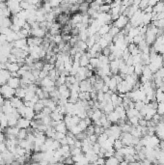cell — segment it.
<instances>
[{
	"label": "cell",
	"instance_id": "obj_1",
	"mask_svg": "<svg viewBox=\"0 0 164 165\" xmlns=\"http://www.w3.org/2000/svg\"><path fill=\"white\" fill-rule=\"evenodd\" d=\"M0 95L4 98L5 101H10L16 96V90L11 88L8 84H4L0 86Z\"/></svg>",
	"mask_w": 164,
	"mask_h": 165
},
{
	"label": "cell",
	"instance_id": "obj_2",
	"mask_svg": "<svg viewBox=\"0 0 164 165\" xmlns=\"http://www.w3.org/2000/svg\"><path fill=\"white\" fill-rule=\"evenodd\" d=\"M6 5H7L9 11L11 12L12 16H16V15L19 14L20 11H22V9L20 8V1L12 0V1L6 2Z\"/></svg>",
	"mask_w": 164,
	"mask_h": 165
},
{
	"label": "cell",
	"instance_id": "obj_3",
	"mask_svg": "<svg viewBox=\"0 0 164 165\" xmlns=\"http://www.w3.org/2000/svg\"><path fill=\"white\" fill-rule=\"evenodd\" d=\"M128 22H130V19L124 15H121L118 19L113 22V25L116 26L117 28H119L120 30H123V29L128 24Z\"/></svg>",
	"mask_w": 164,
	"mask_h": 165
},
{
	"label": "cell",
	"instance_id": "obj_4",
	"mask_svg": "<svg viewBox=\"0 0 164 165\" xmlns=\"http://www.w3.org/2000/svg\"><path fill=\"white\" fill-rule=\"evenodd\" d=\"M79 89H80V92L91 93L93 91V85L91 84L89 79H85L79 82Z\"/></svg>",
	"mask_w": 164,
	"mask_h": 165
},
{
	"label": "cell",
	"instance_id": "obj_5",
	"mask_svg": "<svg viewBox=\"0 0 164 165\" xmlns=\"http://www.w3.org/2000/svg\"><path fill=\"white\" fill-rule=\"evenodd\" d=\"M39 85H41L42 88H46V87H56V83L55 81L52 80L50 77L46 76V77L41 79L39 82Z\"/></svg>",
	"mask_w": 164,
	"mask_h": 165
},
{
	"label": "cell",
	"instance_id": "obj_6",
	"mask_svg": "<svg viewBox=\"0 0 164 165\" xmlns=\"http://www.w3.org/2000/svg\"><path fill=\"white\" fill-rule=\"evenodd\" d=\"M10 78H11V74L7 70H0V86L7 84V82Z\"/></svg>",
	"mask_w": 164,
	"mask_h": 165
},
{
	"label": "cell",
	"instance_id": "obj_7",
	"mask_svg": "<svg viewBox=\"0 0 164 165\" xmlns=\"http://www.w3.org/2000/svg\"><path fill=\"white\" fill-rule=\"evenodd\" d=\"M30 123H31V121L25 119V118H20L19 121H17L16 127L20 129H28L30 127Z\"/></svg>",
	"mask_w": 164,
	"mask_h": 165
},
{
	"label": "cell",
	"instance_id": "obj_8",
	"mask_svg": "<svg viewBox=\"0 0 164 165\" xmlns=\"http://www.w3.org/2000/svg\"><path fill=\"white\" fill-rule=\"evenodd\" d=\"M20 67L17 63H6V70H8L10 74H14V73H19Z\"/></svg>",
	"mask_w": 164,
	"mask_h": 165
},
{
	"label": "cell",
	"instance_id": "obj_9",
	"mask_svg": "<svg viewBox=\"0 0 164 165\" xmlns=\"http://www.w3.org/2000/svg\"><path fill=\"white\" fill-rule=\"evenodd\" d=\"M7 84H8L11 88L15 89V90L19 89V88L20 87V77H11V78L8 80Z\"/></svg>",
	"mask_w": 164,
	"mask_h": 165
},
{
	"label": "cell",
	"instance_id": "obj_10",
	"mask_svg": "<svg viewBox=\"0 0 164 165\" xmlns=\"http://www.w3.org/2000/svg\"><path fill=\"white\" fill-rule=\"evenodd\" d=\"M56 132H61L64 134H67L68 133V128L67 126L64 121H60V122H57V125L54 127Z\"/></svg>",
	"mask_w": 164,
	"mask_h": 165
},
{
	"label": "cell",
	"instance_id": "obj_11",
	"mask_svg": "<svg viewBox=\"0 0 164 165\" xmlns=\"http://www.w3.org/2000/svg\"><path fill=\"white\" fill-rule=\"evenodd\" d=\"M106 117H107L108 121L112 124V125H117L120 121V117L118 116V114H117L115 111H112V112H110V113H108L106 115Z\"/></svg>",
	"mask_w": 164,
	"mask_h": 165
},
{
	"label": "cell",
	"instance_id": "obj_12",
	"mask_svg": "<svg viewBox=\"0 0 164 165\" xmlns=\"http://www.w3.org/2000/svg\"><path fill=\"white\" fill-rule=\"evenodd\" d=\"M10 102H11V104H12V106H13L15 109H19V108H20L21 106H23V105H24L22 99L16 98V97L12 98V99H10Z\"/></svg>",
	"mask_w": 164,
	"mask_h": 165
},
{
	"label": "cell",
	"instance_id": "obj_13",
	"mask_svg": "<svg viewBox=\"0 0 164 165\" xmlns=\"http://www.w3.org/2000/svg\"><path fill=\"white\" fill-rule=\"evenodd\" d=\"M89 64H90V56L88 55L87 52H85V53L81 55V57L79 59V65H80V67L86 68Z\"/></svg>",
	"mask_w": 164,
	"mask_h": 165
},
{
	"label": "cell",
	"instance_id": "obj_14",
	"mask_svg": "<svg viewBox=\"0 0 164 165\" xmlns=\"http://www.w3.org/2000/svg\"><path fill=\"white\" fill-rule=\"evenodd\" d=\"M20 131V129L17 127H8L4 131V132H5L6 135H12V136L17 137V134H19Z\"/></svg>",
	"mask_w": 164,
	"mask_h": 165
},
{
	"label": "cell",
	"instance_id": "obj_15",
	"mask_svg": "<svg viewBox=\"0 0 164 165\" xmlns=\"http://www.w3.org/2000/svg\"><path fill=\"white\" fill-rule=\"evenodd\" d=\"M64 117H65V115H63L62 113H60L59 111H53V112H51V114H50V118H51V120L52 121H54V122H60V121H64Z\"/></svg>",
	"mask_w": 164,
	"mask_h": 165
},
{
	"label": "cell",
	"instance_id": "obj_16",
	"mask_svg": "<svg viewBox=\"0 0 164 165\" xmlns=\"http://www.w3.org/2000/svg\"><path fill=\"white\" fill-rule=\"evenodd\" d=\"M11 25V17H0V28H10Z\"/></svg>",
	"mask_w": 164,
	"mask_h": 165
},
{
	"label": "cell",
	"instance_id": "obj_17",
	"mask_svg": "<svg viewBox=\"0 0 164 165\" xmlns=\"http://www.w3.org/2000/svg\"><path fill=\"white\" fill-rule=\"evenodd\" d=\"M155 102L157 103L164 102V91L156 89V91H155Z\"/></svg>",
	"mask_w": 164,
	"mask_h": 165
},
{
	"label": "cell",
	"instance_id": "obj_18",
	"mask_svg": "<svg viewBox=\"0 0 164 165\" xmlns=\"http://www.w3.org/2000/svg\"><path fill=\"white\" fill-rule=\"evenodd\" d=\"M26 92H27L26 91V88L20 87L19 89L16 90V96L15 97L19 98V99H22V101H23V99H24V97L26 95Z\"/></svg>",
	"mask_w": 164,
	"mask_h": 165
},
{
	"label": "cell",
	"instance_id": "obj_19",
	"mask_svg": "<svg viewBox=\"0 0 164 165\" xmlns=\"http://www.w3.org/2000/svg\"><path fill=\"white\" fill-rule=\"evenodd\" d=\"M113 24H105V25H102V27H101V29L98 30V34L101 35V36L102 37V36H104V35H106V34H108L109 33V31H110V28H111V26H112Z\"/></svg>",
	"mask_w": 164,
	"mask_h": 165
},
{
	"label": "cell",
	"instance_id": "obj_20",
	"mask_svg": "<svg viewBox=\"0 0 164 165\" xmlns=\"http://www.w3.org/2000/svg\"><path fill=\"white\" fill-rule=\"evenodd\" d=\"M45 104H44V102L41 101H40L34 105V107H33V109H34V111L36 112V114H38V113H41L43 110H44V108H45Z\"/></svg>",
	"mask_w": 164,
	"mask_h": 165
},
{
	"label": "cell",
	"instance_id": "obj_21",
	"mask_svg": "<svg viewBox=\"0 0 164 165\" xmlns=\"http://www.w3.org/2000/svg\"><path fill=\"white\" fill-rule=\"evenodd\" d=\"M163 11H164V2L162 1L157 2V4L154 7V13L159 14V13H162Z\"/></svg>",
	"mask_w": 164,
	"mask_h": 165
},
{
	"label": "cell",
	"instance_id": "obj_22",
	"mask_svg": "<svg viewBox=\"0 0 164 165\" xmlns=\"http://www.w3.org/2000/svg\"><path fill=\"white\" fill-rule=\"evenodd\" d=\"M105 165H120V162L115 156H111L105 160Z\"/></svg>",
	"mask_w": 164,
	"mask_h": 165
},
{
	"label": "cell",
	"instance_id": "obj_23",
	"mask_svg": "<svg viewBox=\"0 0 164 165\" xmlns=\"http://www.w3.org/2000/svg\"><path fill=\"white\" fill-rule=\"evenodd\" d=\"M79 101H91V96L90 93L87 92H79Z\"/></svg>",
	"mask_w": 164,
	"mask_h": 165
},
{
	"label": "cell",
	"instance_id": "obj_24",
	"mask_svg": "<svg viewBox=\"0 0 164 165\" xmlns=\"http://www.w3.org/2000/svg\"><path fill=\"white\" fill-rule=\"evenodd\" d=\"M28 135V132H27V129H20L19 134H17V140L19 141H21V140H25L26 137Z\"/></svg>",
	"mask_w": 164,
	"mask_h": 165
},
{
	"label": "cell",
	"instance_id": "obj_25",
	"mask_svg": "<svg viewBox=\"0 0 164 165\" xmlns=\"http://www.w3.org/2000/svg\"><path fill=\"white\" fill-rule=\"evenodd\" d=\"M120 32H121V30H120L119 28H117L116 26L112 25V26H111V28H110V31H109L108 34H109L112 38H114V37H116Z\"/></svg>",
	"mask_w": 164,
	"mask_h": 165
},
{
	"label": "cell",
	"instance_id": "obj_26",
	"mask_svg": "<svg viewBox=\"0 0 164 165\" xmlns=\"http://www.w3.org/2000/svg\"><path fill=\"white\" fill-rule=\"evenodd\" d=\"M123 147H124V144H123V142L121 141V139H117V140H115V142H114V144H113V148H114V150L117 152V151H120Z\"/></svg>",
	"mask_w": 164,
	"mask_h": 165
},
{
	"label": "cell",
	"instance_id": "obj_27",
	"mask_svg": "<svg viewBox=\"0 0 164 165\" xmlns=\"http://www.w3.org/2000/svg\"><path fill=\"white\" fill-rule=\"evenodd\" d=\"M98 45H99V46H101V48H102V49L108 48V46H109V45H110V44H109V43L107 42V41L105 40L103 37H102V39L99 40V42H98Z\"/></svg>",
	"mask_w": 164,
	"mask_h": 165
},
{
	"label": "cell",
	"instance_id": "obj_28",
	"mask_svg": "<svg viewBox=\"0 0 164 165\" xmlns=\"http://www.w3.org/2000/svg\"><path fill=\"white\" fill-rule=\"evenodd\" d=\"M156 113L161 117H164V102L159 103L156 108Z\"/></svg>",
	"mask_w": 164,
	"mask_h": 165
},
{
	"label": "cell",
	"instance_id": "obj_29",
	"mask_svg": "<svg viewBox=\"0 0 164 165\" xmlns=\"http://www.w3.org/2000/svg\"><path fill=\"white\" fill-rule=\"evenodd\" d=\"M52 42H53L56 45H58L59 44H61L63 42L62 40V35H56V36H53L52 37Z\"/></svg>",
	"mask_w": 164,
	"mask_h": 165
},
{
	"label": "cell",
	"instance_id": "obj_30",
	"mask_svg": "<svg viewBox=\"0 0 164 165\" xmlns=\"http://www.w3.org/2000/svg\"><path fill=\"white\" fill-rule=\"evenodd\" d=\"M145 104L146 103L144 102H134V108L140 112L142 110V108L145 106Z\"/></svg>",
	"mask_w": 164,
	"mask_h": 165
},
{
	"label": "cell",
	"instance_id": "obj_31",
	"mask_svg": "<svg viewBox=\"0 0 164 165\" xmlns=\"http://www.w3.org/2000/svg\"><path fill=\"white\" fill-rule=\"evenodd\" d=\"M92 150H93V152H95L96 155H98L99 152H101V150H102V148H101V145H99L98 142L97 143H95L93 145V148H92Z\"/></svg>",
	"mask_w": 164,
	"mask_h": 165
},
{
	"label": "cell",
	"instance_id": "obj_32",
	"mask_svg": "<svg viewBox=\"0 0 164 165\" xmlns=\"http://www.w3.org/2000/svg\"><path fill=\"white\" fill-rule=\"evenodd\" d=\"M66 136H67V134H64V133H61V132H56L55 136H54V140L61 141L62 139L66 138Z\"/></svg>",
	"mask_w": 164,
	"mask_h": 165
},
{
	"label": "cell",
	"instance_id": "obj_33",
	"mask_svg": "<svg viewBox=\"0 0 164 165\" xmlns=\"http://www.w3.org/2000/svg\"><path fill=\"white\" fill-rule=\"evenodd\" d=\"M49 4L51 6L52 9H56L58 7H60V4H61V1H56V0H51L49 1Z\"/></svg>",
	"mask_w": 164,
	"mask_h": 165
},
{
	"label": "cell",
	"instance_id": "obj_34",
	"mask_svg": "<svg viewBox=\"0 0 164 165\" xmlns=\"http://www.w3.org/2000/svg\"><path fill=\"white\" fill-rule=\"evenodd\" d=\"M105 160H106V158H104V157H98V160L95 163L97 165H105Z\"/></svg>",
	"mask_w": 164,
	"mask_h": 165
},
{
	"label": "cell",
	"instance_id": "obj_35",
	"mask_svg": "<svg viewBox=\"0 0 164 165\" xmlns=\"http://www.w3.org/2000/svg\"><path fill=\"white\" fill-rule=\"evenodd\" d=\"M8 62L10 63H17V57H16L15 55L11 54L8 58Z\"/></svg>",
	"mask_w": 164,
	"mask_h": 165
},
{
	"label": "cell",
	"instance_id": "obj_36",
	"mask_svg": "<svg viewBox=\"0 0 164 165\" xmlns=\"http://www.w3.org/2000/svg\"><path fill=\"white\" fill-rule=\"evenodd\" d=\"M6 150H7V147H6L5 142L0 143V154H2V152H5Z\"/></svg>",
	"mask_w": 164,
	"mask_h": 165
},
{
	"label": "cell",
	"instance_id": "obj_37",
	"mask_svg": "<svg viewBox=\"0 0 164 165\" xmlns=\"http://www.w3.org/2000/svg\"><path fill=\"white\" fill-rule=\"evenodd\" d=\"M5 140H6V136H5V134H4L2 131H0V143L5 142Z\"/></svg>",
	"mask_w": 164,
	"mask_h": 165
},
{
	"label": "cell",
	"instance_id": "obj_38",
	"mask_svg": "<svg viewBox=\"0 0 164 165\" xmlns=\"http://www.w3.org/2000/svg\"><path fill=\"white\" fill-rule=\"evenodd\" d=\"M156 4H157V1H149V6L152 8H154Z\"/></svg>",
	"mask_w": 164,
	"mask_h": 165
},
{
	"label": "cell",
	"instance_id": "obj_39",
	"mask_svg": "<svg viewBox=\"0 0 164 165\" xmlns=\"http://www.w3.org/2000/svg\"><path fill=\"white\" fill-rule=\"evenodd\" d=\"M30 165H40L39 164V162H32V161H30V163H29Z\"/></svg>",
	"mask_w": 164,
	"mask_h": 165
},
{
	"label": "cell",
	"instance_id": "obj_40",
	"mask_svg": "<svg viewBox=\"0 0 164 165\" xmlns=\"http://www.w3.org/2000/svg\"><path fill=\"white\" fill-rule=\"evenodd\" d=\"M163 56V62H162V68H164V55H162Z\"/></svg>",
	"mask_w": 164,
	"mask_h": 165
},
{
	"label": "cell",
	"instance_id": "obj_41",
	"mask_svg": "<svg viewBox=\"0 0 164 165\" xmlns=\"http://www.w3.org/2000/svg\"><path fill=\"white\" fill-rule=\"evenodd\" d=\"M162 80H163V84H164V77H163V79H162Z\"/></svg>",
	"mask_w": 164,
	"mask_h": 165
}]
</instances>
